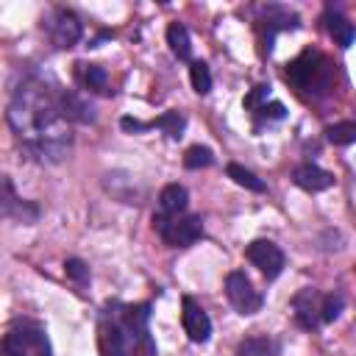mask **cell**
<instances>
[{"instance_id":"11","label":"cell","mask_w":356,"mask_h":356,"mask_svg":"<svg viewBox=\"0 0 356 356\" xmlns=\"http://www.w3.org/2000/svg\"><path fill=\"white\" fill-rule=\"evenodd\" d=\"M181 325H184V334L189 337V342H195V345H203L211 337V320H209L206 309L192 295L181 298Z\"/></svg>"},{"instance_id":"2","label":"cell","mask_w":356,"mask_h":356,"mask_svg":"<svg viewBox=\"0 0 356 356\" xmlns=\"http://www.w3.org/2000/svg\"><path fill=\"white\" fill-rule=\"evenodd\" d=\"M150 300H106L97 314L100 356H156V339L150 334Z\"/></svg>"},{"instance_id":"1","label":"cell","mask_w":356,"mask_h":356,"mask_svg":"<svg viewBox=\"0 0 356 356\" xmlns=\"http://www.w3.org/2000/svg\"><path fill=\"white\" fill-rule=\"evenodd\" d=\"M64 86L39 67H25L11 86L6 120L19 147L36 159L56 164L72 150V122L64 117Z\"/></svg>"},{"instance_id":"20","label":"cell","mask_w":356,"mask_h":356,"mask_svg":"<svg viewBox=\"0 0 356 356\" xmlns=\"http://www.w3.org/2000/svg\"><path fill=\"white\" fill-rule=\"evenodd\" d=\"M167 44H170V50H172L175 58L189 61V64L195 61V58H192V36H189L186 25L170 22V25H167Z\"/></svg>"},{"instance_id":"22","label":"cell","mask_w":356,"mask_h":356,"mask_svg":"<svg viewBox=\"0 0 356 356\" xmlns=\"http://www.w3.org/2000/svg\"><path fill=\"white\" fill-rule=\"evenodd\" d=\"M325 139L337 147H345V145H353L356 142V120H342V122H334L325 128Z\"/></svg>"},{"instance_id":"13","label":"cell","mask_w":356,"mask_h":356,"mask_svg":"<svg viewBox=\"0 0 356 356\" xmlns=\"http://www.w3.org/2000/svg\"><path fill=\"white\" fill-rule=\"evenodd\" d=\"M0 209H3V217H6V220L22 222V225L36 222V220H39V214H42V209H39L33 200H22V197H17L14 184H11V178H8V175L3 178V197H0Z\"/></svg>"},{"instance_id":"14","label":"cell","mask_w":356,"mask_h":356,"mask_svg":"<svg viewBox=\"0 0 356 356\" xmlns=\"http://www.w3.org/2000/svg\"><path fill=\"white\" fill-rule=\"evenodd\" d=\"M292 181L303 192H325V189L334 186V172L317 167L314 161H303V164H298L292 170Z\"/></svg>"},{"instance_id":"19","label":"cell","mask_w":356,"mask_h":356,"mask_svg":"<svg viewBox=\"0 0 356 356\" xmlns=\"http://www.w3.org/2000/svg\"><path fill=\"white\" fill-rule=\"evenodd\" d=\"M189 206V192L181 184H167L159 192V211L161 214H184Z\"/></svg>"},{"instance_id":"25","label":"cell","mask_w":356,"mask_h":356,"mask_svg":"<svg viewBox=\"0 0 356 356\" xmlns=\"http://www.w3.org/2000/svg\"><path fill=\"white\" fill-rule=\"evenodd\" d=\"M211 164H214V153L206 145H192L184 153V167L186 170H203V167H211Z\"/></svg>"},{"instance_id":"16","label":"cell","mask_w":356,"mask_h":356,"mask_svg":"<svg viewBox=\"0 0 356 356\" xmlns=\"http://www.w3.org/2000/svg\"><path fill=\"white\" fill-rule=\"evenodd\" d=\"M75 81L83 92L92 95H111L108 89V72L100 64H89V61H75Z\"/></svg>"},{"instance_id":"23","label":"cell","mask_w":356,"mask_h":356,"mask_svg":"<svg viewBox=\"0 0 356 356\" xmlns=\"http://www.w3.org/2000/svg\"><path fill=\"white\" fill-rule=\"evenodd\" d=\"M248 111L253 114L256 125H261V122H278V120L286 117V108H284V103H278V100H264V103H259V106H253V108H248Z\"/></svg>"},{"instance_id":"4","label":"cell","mask_w":356,"mask_h":356,"mask_svg":"<svg viewBox=\"0 0 356 356\" xmlns=\"http://www.w3.org/2000/svg\"><path fill=\"white\" fill-rule=\"evenodd\" d=\"M345 309L342 292H320L314 286H303L292 295V317L303 331H320L323 325L334 323Z\"/></svg>"},{"instance_id":"15","label":"cell","mask_w":356,"mask_h":356,"mask_svg":"<svg viewBox=\"0 0 356 356\" xmlns=\"http://www.w3.org/2000/svg\"><path fill=\"white\" fill-rule=\"evenodd\" d=\"M323 25H325L328 36H331L342 50H348V47L353 44V39H356V25H353L348 17H342L339 8L325 6V11H323Z\"/></svg>"},{"instance_id":"18","label":"cell","mask_w":356,"mask_h":356,"mask_svg":"<svg viewBox=\"0 0 356 356\" xmlns=\"http://www.w3.org/2000/svg\"><path fill=\"white\" fill-rule=\"evenodd\" d=\"M236 356H281V339L270 334H250L236 345Z\"/></svg>"},{"instance_id":"8","label":"cell","mask_w":356,"mask_h":356,"mask_svg":"<svg viewBox=\"0 0 356 356\" xmlns=\"http://www.w3.org/2000/svg\"><path fill=\"white\" fill-rule=\"evenodd\" d=\"M42 28L47 31L50 44L58 47V50H67V47L78 44L81 36H83V22H81V17H78L72 8H64V6L53 8V11L47 14V19L42 22Z\"/></svg>"},{"instance_id":"7","label":"cell","mask_w":356,"mask_h":356,"mask_svg":"<svg viewBox=\"0 0 356 356\" xmlns=\"http://www.w3.org/2000/svg\"><path fill=\"white\" fill-rule=\"evenodd\" d=\"M153 228L170 248H189L203 236V217L200 214H153Z\"/></svg>"},{"instance_id":"17","label":"cell","mask_w":356,"mask_h":356,"mask_svg":"<svg viewBox=\"0 0 356 356\" xmlns=\"http://www.w3.org/2000/svg\"><path fill=\"white\" fill-rule=\"evenodd\" d=\"M61 103H64V117H67L72 125H89V122H95V108H92V103H89L83 95H78L75 89H64Z\"/></svg>"},{"instance_id":"21","label":"cell","mask_w":356,"mask_h":356,"mask_svg":"<svg viewBox=\"0 0 356 356\" xmlns=\"http://www.w3.org/2000/svg\"><path fill=\"white\" fill-rule=\"evenodd\" d=\"M225 172H228V178L234 181V184H239V186H245V189H250V192H264L267 189V184L256 175V172H250L248 167H242V164H228L225 167Z\"/></svg>"},{"instance_id":"12","label":"cell","mask_w":356,"mask_h":356,"mask_svg":"<svg viewBox=\"0 0 356 356\" xmlns=\"http://www.w3.org/2000/svg\"><path fill=\"white\" fill-rule=\"evenodd\" d=\"M120 128L128 131V134H142L147 128H161L170 139H181L184 131H186V117L181 111H164L161 117H153V120H134V117H122L120 120Z\"/></svg>"},{"instance_id":"3","label":"cell","mask_w":356,"mask_h":356,"mask_svg":"<svg viewBox=\"0 0 356 356\" xmlns=\"http://www.w3.org/2000/svg\"><path fill=\"white\" fill-rule=\"evenodd\" d=\"M286 83L295 89L298 97L303 100H323L334 92L337 83V64L325 53L306 47L298 58H292L284 70Z\"/></svg>"},{"instance_id":"26","label":"cell","mask_w":356,"mask_h":356,"mask_svg":"<svg viewBox=\"0 0 356 356\" xmlns=\"http://www.w3.org/2000/svg\"><path fill=\"white\" fill-rule=\"evenodd\" d=\"M64 273H67V278H72L78 286L89 284V278H92V275H89V264L81 261V259H75V256L64 261Z\"/></svg>"},{"instance_id":"5","label":"cell","mask_w":356,"mask_h":356,"mask_svg":"<svg viewBox=\"0 0 356 356\" xmlns=\"http://www.w3.org/2000/svg\"><path fill=\"white\" fill-rule=\"evenodd\" d=\"M3 356H53L44 325L28 317L14 320L3 334Z\"/></svg>"},{"instance_id":"10","label":"cell","mask_w":356,"mask_h":356,"mask_svg":"<svg viewBox=\"0 0 356 356\" xmlns=\"http://www.w3.org/2000/svg\"><path fill=\"white\" fill-rule=\"evenodd\" d=\"M245 256H248V261H250L267 281H275V278L284 273V264H286L284 250H281L273 239H253V242L245 248Z\"/></svg>"},{"instance_id":"6","label":"cell","mask_w":356,"mask_h":356,"mask_svg":"<svg viewBox=\"0 0 356 356\" xmlns=\"http://www.w3.org/2000/svg\"><path fill=\"white\" fill-rule=\"evenodd\" d=\"M253 25L261 42V53L270 56L273 53V42L281 31H298L300 28V14H295L292 8L281 6V3H261L253 8Z\"/></svg>"},{"instance_id":"24","label":"cell","mask_w":356,"mask_h":356,"mask_svg":"<svg viewBox=\"0 0 356 356\" xmlns=\"http://www.w3.org/2000/svg\"><path fill=\"white\" fill-rule=\"evenodd\" d=\"M189 81H192V89L197 95H209L211 92V70L206 61H192L189 64Z\"/></svg>"},{"instance_id":"9","label":"cell","mask_w":356,"mask_h":356,"mask_svg":"<svg viewBox=\"0 0 356 356\" xmlns=\"http://www.w3.org/2000/svg\"><path fill=\"white\" fill-rule=\"evenodd\" d=\"M225 298L236 309V314H242V317L256 314L264 306V295L253 286V281L242 270H234L225 275Z\"/></svg>"}]
</instances>
